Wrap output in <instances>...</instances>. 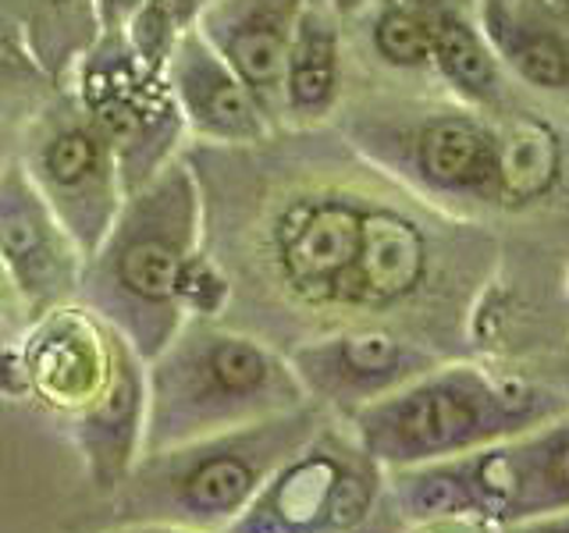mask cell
I'll return each mask as SVG.
<instances>
[{
	"label": "cell",
	"mask_w": 569,
	"mask_h": 533,
	"mask_svg": "<svg viewBox=\"0 0 569 533\" xmlns=\"http://www.w3.org/2000/svg\"><path fill=\"white\" fill-rule=\"evenodd\" d=\"M562 395L477 366H431L402 388L352 409L356 438L373 462L420 466L456 459L562 420Z\"/></svg>",
	"instance_id": "obj_1"
},
{
	"label": "cell",
	"mask_w": 569,
	"mask_h": 533,
	"mask_svg": "<svg viewBox=\"0 0 569 533\" xmlns=\"http://www.w3.org/2000/svg\"><path fill=\"white\" fill-rule=\"evenodd\" d=\"M196 228L200 200L192 174L168 164L121 200L111 231L89 257L82 278L89 299L103 316L118 320L124 342L147 360L178 334V274L196 253Z\"/></svg>",
	"instance_id": "obj_2"
},
{
	"label": "cell",
	"mask_w": 569,
	"mask_h": 533,
	"mask_svg": "<svg viewBox=\"0 0 569 533\" xmlns=\"http://www.w3.org/2000/svg\"><path fill=\"white\" fill-rule=\"evenodd\" d=\"M150 455L236 431L307 395L284 360L253 338L196 328L153 355Z\"/></svg>",
	"instance_id": "obj_3"
},
{
	"label": "cell",
	"mask_w": 569,
	"mask_h": 533,
	"mask_svg": "<svg viewBox=\"0 0 569 533\" xmlns=\"http://www.w3.org/2000/svg\"><path fill=\"white\" fill-rule=\"evenodd\" d=\"M310 413H278V420H257L236 431L192 441V449H171V470L153 466L142 480V494L164 515L192 526H228L253 502L263 480L284 459H292L310 434Z\"/></svg>",
	"instance_id": "obj_4"
},
{
	"label": "cell",
	"mask_w": 569,
	"mask_h": 533,
	"mask_svg": "<svg viewBox=\"0 0 569 533\" xmlns=\"http://www.w3.org/2000/svg\"><path fill=\"white\" fill-rule=\"evenodd\" d=\"M370 455L317 441L284 459L221 533H349L370 512Z\"/></svg>",
	"instance_id": "obj_5"
},
{
	"label": "cell",
	"mask_w": 569,
	"mask_h": 533,
	"mask_svg": "<svg viewBox=\"0 0 569 533\" xmlns=\"http://www.w3.org/2000/svg\"><path fill=\"white\" fill-rule=\"evenodd\" d=\"M86 107L89 124L114 157L121 192L142 189L164 168L182 129L164 71L147 68L129 47H114L86 76Z\"/></svg>",
	"instance_id": "obj_6"
},
{
	"label": "cell",
	"mask_w": 569,
	"mask_h": 533,
	"mask_svg": "<svg viewBox=\"0 0 569 533\" xmlns=\"http://www.w3.org/2000/svg\"><path fill=\"white\" fill-rule=\"evenodd\" d=\"M363 210V200L338 192L296 195L284 203L271 224V263L281 289L313 310H349Z\"/></svg>",
	"instance_id": "obj_7"
},
{
	"label": "cell",
	"mask_w": 569,
	"mask_h": 533,
	"mask_svg": "<svg viewBox=\"0 0 569 533\" xmlns=\"http://www.w3.org/2000/svg\"><path fill=\"white\" fill-rule=\"evenodd\" d=\"M29 178L79 253L86 260L93 257L121 210L114 157L93 124H61L36 153V171H29Z\"/></svg>",
	"instance_id": "obj_8"
},
{
	"label": "cell",
	"mask_w": 569,
	"mask_h": 533,
	"mask_svg": "<svg viewBox=\"0 0 569 533\" xmlns=\"http://www.w3.org/2000/svg\"><path fill=\"white\" fill-rule=\"evenodd\" d=\"M289 366L302 391L360 409L438 366V355L388 331H342L296 349Z\"/></svg>",
	"instance_id": "obj_9"
},
{
	"label": "cell",
	"mask_w": 569,
	"mask_h": 533,
	"mask_svg": "<svg viewBox=\"0 0 569 533\" xmlns=\"http://www.w3.org/2000/svg\"><path fill=\"white\" fill-rule=\"evenodd\" d=\"M0 260L32 299H64L79 278V249L22 168L0 171Z\"/></svg>",
	"instance_id": "obj_10"
},
{
	"label": "cell",
	"mask_w": 569,
	"mask_h": 533,
	"mask_svg": "<svg viewBox=\"0 0 569 533\" xmlns=\"http://www.w3.org/2000/svg\"><path fill=\"white\" fill-rule=\"evenodd\" d=\"M299 4L302 0H207L196 14V32L221 53L267 118L281 111V68Z\"/></svg>",
	"instance_id": "obj_11"
},
{
	"label": "cell",
	"mask_w": 569,
	"mask_h": 533,
	"mask_svg": "<svg viewBox=\"0 0 569 533\" xmlns=\"http://www.w3.org/2000/svg\"><path fill=\"white\" fill-rule=\"evenodd\" d=\"M164 71L178 114L203 139L260 142L267 135V114L253 93L192 26L178 32Z\"/></svg>",
	"instance_id": "obj_12"
},
{
	"label": "cell",
	"mask_w": 569,
	"mask_h": 533,
	"mask_svg": "<svg viewBox=\"0 0 569 533\" xmlns=\"http://www.w3.org/2000/svg\"><path fill=\"white\" fill-rule=\"evenodd\" d=\"M121 342L79 310H58L26 352V381L50 405L89 409L111 384Z\"/></svg>",
	"instance_id": "obj_13"
},
{
	"label": "cell",
	"mask_w": 569,
	"mask_h": 533,
	"mask_svg": "<svg viewBox=\"0 0 569 533\" xmlns=\"http://www.w3.org/2000/svg\"><path fill=\"white\" fill-rule=\"evenodd\" d=\"M427 263H431V249H427L423 228L399 210L367 203L360 257H356L349 284V310H396L399 302L423 289Z\"/></svg>",
	"instance_id": "obj_14"
},
{
	"label": "cell",
	"mask_w": 569,
	"mask_h": 533,
	"mask_svg": "<svg viewBox=\"0 0 569 533\" xmlns=\"http://www.w3.org/2000/svg\"><path fill=\"white\" fill-rule=\"evenodd\" d=\"M480 32L495 61L541 93H562L569 82V50L562 11L545 0H480Z\"/></svg>",
	"instance_id": "obj_15"
},
{
	"label": "cell",
	"mask_w": 569,
	"mask_h": 533,
	"mask_svg": "<svg viewBox=\"0 0 569 533\" xmlns=\"http://www.w3.org/2000/svg\"><path fill=\"white\" fill-rule=\"evenodd\" d=\"M420 185L452 200H495V129L473 114H435L413 132Z\"/></svg>",
	"instance_id": "obj_16"
},
{
	"label": "cell",
	"mask_w": 569,
	"mask_h": 533,
	"mask_svg": "<svg viewBox=\"0 0 569 533\" xmlns=\"http://www.w3.org/2000/svg\"><path fill=\"white\" fill-rule=\"evenodd\" d=\"M342 93V36L328 0H302L281 68V114L317 121Z\"/></svg>",
	"instance_id": "obj_17"
},
{
	"label": "cell",
	"mask_w": 569,
	"mask_h": 533,
	"mask_svg": "<svg viewBox=\"0 0 569 533\" xmlns=\"http://www.w3.org/2000/svg\"><path fill=\"white\" fill-rule=\"evenodd\" d=\"M431 22V64L441 68V76L459 97L480 107L502 103V64L480 32L477 18L456 0H417Z\"/></svg>",
	"instance_id": "obj_18"
},
{
	"label": "cell",
	"mask_w": 569,
	"mask_h": 533,
	"mask_svg": "<svg viewBox=\"0 0 569 533\" xmlns=\"http://www.w3.org/2000/svg\"><path fill=\"white\" fill-rule=\"evenodd\" d=\"M562 174V142L548 121L509 114L495 129V200L506 207L538 203Z\"/></svg>",
	"instance_id": "obj_19"
},
{
	"label": "cell",
	"mask_w": 569,
	"mask_h": 533,
	"mask_svg": "<svg viewBox=\"0 0 569 533\" xmlns=\"http://www.w3.org/2000/svg\"><path fill=\"white\" fill-rule=\"evenodd\" d=\"M82 438L89 444V452H93L97 466L107 462L114 476L132 459L136 438H142V384H139L136 355L124 345L118 349L111 384L86 409Z\"/></svg>",
	"instance_id": "obj_20"
},
{
	"label": "cell",
	"mask_w": 569,
	"mask_h": 533,
	"mask_svg": "<svg viewBox=\"0 0 569 533\" xmlns=\"http://www.w3.org/2000/svg\"><path fill=\"white\" fill-rule=\"evenodd\" d=\"M373 50L391 68L413 71L431 64V22L417 0H391L373 18Z\"/></svg>",
	"instance_id": "obj_21"
},
{
	"label": "cell",
	"mask_w": 569,
	"mask_h": 533,
	"mask_svg": "<svg viewBox=\"0 0 569 533\" xmlns=\"http://www.w3.org/2000/svg\"><path fill=\"white\" fill-rule=\"evenodd\" d=\"M224 302H228V278L196 249L182 263V274H178V306H182V313L189 310L200 316H213L221 313Z\"/></svg>",
	"instance_id": "obj_22"
},
{
	"label": "cell",
	"mask_w": 569,
	"mask_h": 533,
	"mask_svg": "<svg viewBox=\"0 0 569 533\" xmlns=\"http://www.w3.org/2000/svg\"><path fill=\"white\" fill-rule=\"evenodd\" d=\"M147 4V0H100V18H103V26L118 32L129 26V18Z\"/></svg>",
	"instance_id": "obj_23"
},
{
	"label": "cell",
	"mask_w": 569,
	"mask_h": 533,
	"mask_svg": "<svg viewBox=\"0 0 569 533\" xmlns=\"http://www.w3.org/2000/svg\"><path fill=\"white\" fill-rule=\"evenodd\" d=\"M512 533H566V523H562V512H556V520L548 523H530V526H520Z\"/></svg>",
	"instance_id": "obj_24"
},
{
	"label": "cell",
	"mask_w": 569,
	"mask_h": 533,
	"mask_svg": "<svg viewBox=\"0 0 569 533\" xmlns=\"http://www.w3.org/2000/svg\"><path fill=\"white\" fill-rule=\"evenodd\" d=\"M452 533H491V530L473 520H452Z\"/></svg>",
	"instance_id": "obj_25"
},
{
	"label": "cell",
	"mask_w": 569,
	"mask_h": 533,
	"mask_svg": "<svg viewBox=\"0 0 569 533\" xmlns=\"http://www.w3.org/2000/svg\"><path fill=\"white\" fill-rule=\"evenodd\" d=\"M328 4L335 8V14H349V11H356L363 4V0H328Z\"/></svg>",
	"instance_id": "obj_26"
}]
</instances>
